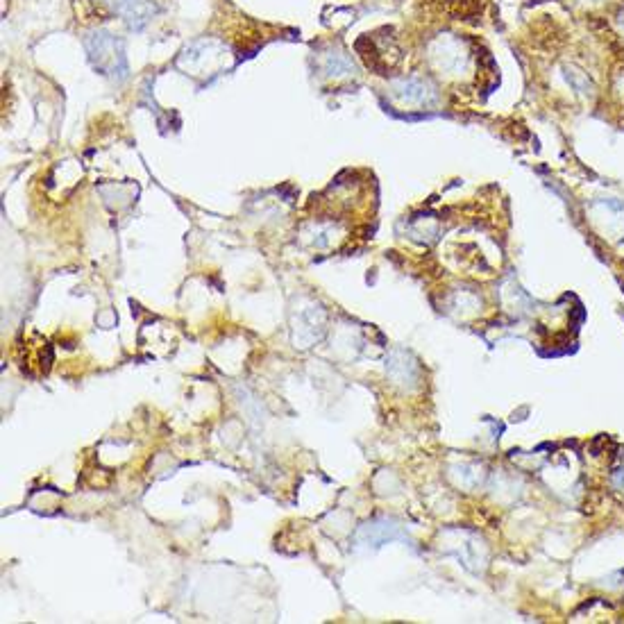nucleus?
Wrapping results in <instances>:
<instances>
[{
	"label": "nucleus",
	"mask_w": 624,
	"mask_h": 624,
	"mask_svg": "<svg viewBox=\"0 0 624 624\" xmlns=\"http://www.w3.org/2000/svg\"><path fill=\"white\" fill-rule=\"evenodd\" d=\"M87 53L94 69L109 75V78H123L128 73L121 39L109 35V32H94V35L87 37Z\"/></svg>",
	"instance_id": "1"
},
{
	"label": "nucleus",
	"mask_w": 624,
	"mask_h": 624,
	"mask_svg": "<svg viewBox=\"0 0 624 624\" xmlns=\"http://www.w3.org/2000/svg\"><path fill=\"white\" fill-rule=\"evenodd\" d=\"M109 3L114 5V10L118 14L125 16V21H128L132 28H141V25L148 21V12L141 0H109Z\"/></svg>",
	"instance_id": "2"
}]
</instances>
